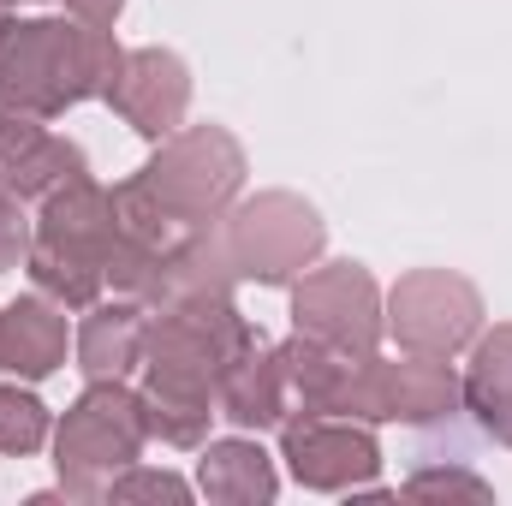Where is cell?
I'll return each instance as SVG.
<instances>
[{"instance_id": "6da1fadb", "label": "cell", "mask_w": 512, "mask_h": 506, "mask_svg": "<svg viewBox=\"0 0 512 506\" xmlns=\"http://www.w3.org/2000/svg\"><path fill=\"white\" fill-rule=\"evenodd\" d=\"M126 48L114 30L78 18H18L0 30V102L36 120H60L78 102H102Z\"/></svg>"}, {"instance_id": "7a4b0ae2", "label": "cell", "mask_w": 512, "mask_h": 506, "mask_svg": "<svg viewBox=\"0 0 512 506\" xmlns=\"http://www.w3.org/2000/svg\"><path fill=\"white\" fill-rule=\"evenodd\" d=\"M143 447H149L143 393H131L126 381H90L54 429L60 495L66 501H108V483L143 459Z\"/></svg>"}, {"instance_id": "3957f363", "label": "cell", "mask_w": 512, "mask_h": 506, "mask_svg": "<svg viewBox=\"0 0 512 506\" xmlns=\"http://www.w3.org/2000/svg\"><path fill=\"white\" fill-rule=\"evenodd\" d=\"M256 334L239 316L233 298H179L149 316V346H143V387H173V393H209L221 370L251 352Z\"/></svg>"}, {"instance_id": "277c9868", "label": "cell", "mask_w": 512, "mask_h": 506, "mask_svg": "<svg viewBox=\"0 0 512 506\" xmlns=\"http://www.w3.org/2000/svg\"><path fill=\"white\" fill-rule=\"evenodd\" d=\"M245 143L227 126H179L173 137L155 143V155L137 167L149 197L179 221V227H215L239 191H245Z\"/></svg>"}, {"instance_id": "5b68a950", "label": "cell", "mask_w": 512, "mask_h": 506, "mask_svg": "<svg viewBox=\"0 0 512 506\" xmlns=\"http://www.w3.org/2000/svg\"><path fill=\"white\" fill-rule=\"evenodd\" d=\"M221 239L239 268V280L256 286H292L328 245V227L316 215V203H304L298 191H256L239 197L221 215Z\"/></svg>"}, {"instance_id": "8992f818", "label": "cell", "mask_w": 512, "mask_h": 506, "mask_svg": "<svg viewBox=\"0 0 512 506\" xmlns=\"http://www.w3.org/2000/svg\"><path fill=\"white\" fill-rule=\"evenodd\" d=\"M387 334L411 358H459L483 334V292L453 268H411L382 298Z\"/></svg>"}, {"instance_id": "52a82bcc", "label": "cell", "mask_w": 512, "mask_h": 506, "mask_svg": "<svg viewBox=\"0 0 512 506\" xmlns=\"http://www.w3.org/2000/svg\"><path fill=\"white\" fill-rule=\"evenodd\" d=\"M292 334L346 352V358H370L387 334L382 316V286L370 280L364 262H310L292 286Z\"/></svg>"}, {"instance_id": "ba28073f", "label": "cell", "mask_w": 512, "mask_h": 506, "mask_svg": "<svg viewBox=\"0 0 512 506\" xmlns=\"http://www.w3.org/2000/svg\"><path fill=\"white\" fill-rule=\"evenodd\" d=\"M280 459H286L292 483H304L316 495H352V489L376 483V471H382V447H376L370 423L334 417V411H286Z\"/></svg>"}, {"instance_id": "9c48e42d", "label": "cell", "mask_w": 512, "mask_h": 506, "mask_svg": "<svg viewBox=\"0 0 512 506\" xmlns=\"http://www.w3.org/2000/svg\"><path fill=\"white\" fill-rule=\"evenodd\" d=\"M137 137L161 143L185 126V108H191V66L173 54V48H126L108 96H102Z\"/></svg>"}, {"instance_id": "30bf717a", "label": "cell", "mask_w": 512, "mask_h": 506, "mask_svg": "<svg viewBox=\"0 0 512 506\" xmlns=\"http://www.w3.org/2000/svg\"><path fill=\"white\" fill-rule=\"evenodd\" d=\"M30 245L108 268V245H114V191L84 173V179H72L66 191L42 197V215H36V239H30Z\"/></svg>"}, {"instance_id": "8fae6325", "label": "cell", "mask_w": 512, "mask_h": 506, "mask_svg": "<svg viewBox=\"0 0 512 506\" xmlns=\"http://www.w3.org/2000/svg\"><path fill=\"white\" fill-rule=\"evenodd\" d=\"M286 411H292V387H286V370H280V346L256 340L251 352H239L215 381V417H227L245 435H262V429H280Z\"/></svg>"}, {"instance_id": "7c38bea8", "label": "cell", "mask_w": 512, "mask_h": 506, "mask_svg": "<svg viewBox=\"0 0 512 506\" xmlns=\"http://www.w3.org/2000/svg\"><path fill=\"white\" fill-rule=\"evenodd\" d=\"M149 304L143 298H120L114 292V304H90L84 310V328H78V340H72V352H78V370L84 381H126L137 364H143V346H149Z\"/></svg>"}, {"instance_id": "4fadbf2b", "label": "cell", "mask_w": 512, "mask_h": 506, "mask_svg": "<svg viewBox=\"0 0 512 506\" xmlns=\"http://www.w3.org/2000/svg\"><path fill=\"white\" fill-rule=\"evenodd\" d=\"M66 364V310L42 292L0 310V370L18 381H48Z\"/></svg>"}, {"instance_id": "5bb4252c", "label": "cell", "mask_w": 512, "mask_h": 506, "mask_svg": "<svg viewBox=\"0 0 512 506\" xmlns=\"http://www.w3.org/2000/svg\"><path fill=\"white\" fill-rule=\"evenodd\" d=\"M197 489L221 506H268L280 495V471L256 435H227V441H203Z\"/></svg>"}, {"instance_id": "9a60e30c", "label": "cell", "mask_w": 512, "mask_h": 506, "mask_svg": "<svg viewBox=\"0 0 512 506\" xmlns=\"http://www.w3.org/2000/svg\"><path fill=\"white\" fill-rule=\"evenodd\" d=\"M239 286V268L227 256V239H221V221L215 227H191L173 251L161 256V304H179V298H233Z\"/></svg>"}, {"instance_id": "2e32d148", "label": "cell", "mask_w": 512, "mask_h": 506, "mask_svg": "<svg viewBox=\"0 0 512 506\" xmlns=\"http://www.w3.org/2000/svg\"><path fill=\"white\" fill-rule=\"evenodd\" d=\"M465 411H477V423L512 447V322L495 334L471 340V370H465Z\"/></svg>"}, {"instance_id": "e0dca14e", "label": "cell", "mask_w": 512, "mask_h": 506, "mask_svg": "<svg viewBox=\"0 0 512 506\" xmlns=\"http://www.w3.org/2000/svg\"><path fill=\"white\" fill-rule=\"evenodd\" d=\"M90 173V155L72 143V137H42L18 167H6L0 179H6V191L12 197H24V203H42V197H54V191H66L72 179H84Z\"/></svg>"}, {"instance_id": "ac0fdd59", "label": "cell", "mask_w": 512, "mask_h": 506, "mask_svg": "<svg viewBox=\"0 0 512 506\" xmlns=\"http://www.w3.org/2000/svg\"><path fill=\"white\" fill-rule=\"evenodd\" d=\"M143 417H149V441H167V447H203V441H209V423H215V399H209V393L143 387Z\"/></svg>"}, {"instance_id": "d6986e66", "label": "cell", "mask_w": 512, "mask_h": 506, "mask_svg": "<svg viewBox=\"0 0 512 506\" xmlns=\"http://www.w3.org/2000/svg\"><path fill=\"white\" fill-rule=\"evenodd\" d=\"M48 441V405L30 387H0V453L24 459Z\"/></svg>"}, {"instance_id": "ffe728a7", "label": "cell", "mask_w": 512, "mask_h": 506, "mask_svg": "<svg viewBox=\"0 0 512 506\" xmlns=\"http://www.w3.org/2000/svg\"><path fill=\"white\" fill-rule=\"evenodd\" d=\"M405 495L411 501H471V506H489L495 501V489L477 477V471H417V477H405Z\"/></svg>"}, {"instance_id": "44dd1931", "label": "cell", "mask_w": 512, "mask_h": 506, "mask_svg": "<svg viewBox=\"0 0 512 506\" xmlns=\"http://www.w3.org/2000/svg\"><path fill=\"white\" fill-rule=\"evenodd\" d=\"M108 501H191V483L173 477V471H149V465H131L108 483Z\"/></svg>"}, {"instance_id": "7402d4cb", "label": "cell", "mask_w": 512, "mask_h": 506, "mask_svg": "<svg viewBox=\"0 0 512 506\" xmlns=\"http://www.w3.org/2000/svg\"><path fill=\"white\" fill-rule=\"evenodd\" d=\"M30 239H36V227H30V215H24V197H12L6 179H0V274H6V268H24Z\"/></svg>"}, {"instance_id": "603a6c76", "label": "cell", "mask_w": 512, "mask_h": 506, "mask_svg": "<svg viewBox=\"0 0 512 506\" xmlns=\"http://www.w3.org/2000/svg\"><path fill=\"white\" fill-rule=\"evenodd\" d=\"M42 137H48V131H42L36 114H18V108H6V102H0V173H6V167H18Z\"/></svg>"}, {"instance_id": "cb8c5ba5", "label": "cell", "mask_w": 512, "mask_h": 506, "mask_svg": "<svg viewBox=\"0 0 512 506\" xmlns=\"http://www.w3.org/2000/svg\"><path fill=\"white\" fill-rule=\"evenodd\" d=\"M120 12H126V0H66V18L96 24V30H114V24H120Z\"/></svg>"}, {"instance_id": "d4e9b609", "label": "cell", "mask_w": 512, "mask_h": 506, "mask_svg": "<svg viewBox=\"0 0 512 506\" xmlns=\"http://www.w3.org/2000/svg\"><path fill=\"white\" fill-rule=\"evenodd\" d=\"M6 24H12V0H0V30H6Z\"/></svg>"}]
</instances>
